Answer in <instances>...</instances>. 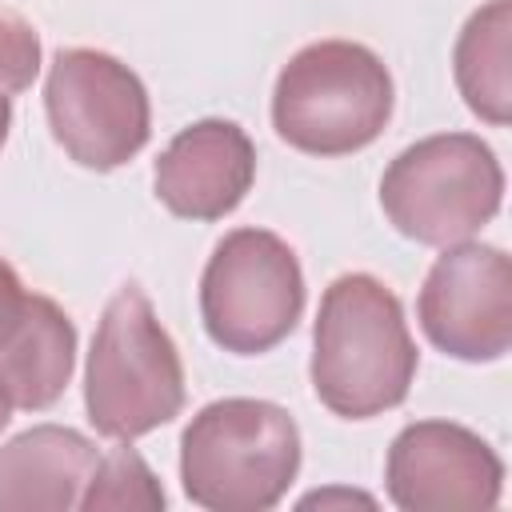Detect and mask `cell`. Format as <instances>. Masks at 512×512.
<instances>
[{"mask_svg":"<svg viewBox=\"0 0 512 512\" xmlns=\"http://www.w3.org/2000/svg\"><path fill=\"white\" fill-rule=\"evenodd\" d=\"M424 336L456 360H500L512 344V260L492 244H452L420 288Z\"/></svg>","mask_w":512,"mask_h":512,"instance_id":"cell-8","label":"cell"},{"mask_svg":"<svg viewBox=\"0 0 512 512\" xmlns=\"http://www.w3.org/2000/svg\"><path fill=\"white\" fill-rule=\"evenodd\" d=\"M256 148L232 120H196L156 160V196L172 216L220 220L252 188Z\"/></svg>","mask_w":512,"mask_h":512,"instance_id":"cell-11","label":"cell"},{"mask_svg":"<svg viewBox=\"0 0 512 512\" xmlns=\"http://www.w3.org/2000/svg\"><path fill=\"white\" fill-rule=\"evenodd\" d=\"M416 376V344L404 308L376 276L348 272L324 288L312 348L316 400L344 416L368 420L396 408Z\"/></svg>","mask_w":512,"mask_h":512,"instance_id":"cell-1","label":"cell"},{"mask_svg":"<svg viewBox=\"0 0 512 512\" xmlns=\"http://www.w3.org/2000/svg\"><path fill=\"white\" fill-rule=\"evenodd\" d=\"M8 124H12V104H8V96L0 92V148H4V140H8Z\"/></svg>","mask_w":512,"mask_h":512,"instance_id":"cell-16","label":"cell"},{"mask_svg":"<svg viewBox=\"0 0 512 512\" xmlns=\"http://www.w3.org/2000/svg\"><path fill=\"white\" fill-rule=\"evenodd\" d=\"M508 32H512V4L508 0H488L476 8L456 40V84L464 104L504 128L508 124Z\"/></svg>","mask_w":512,"mask_h":512,"instance_id":"cell-13","label":"cell"},{"mask_svg":"<svg viewBox=\"0 0 512 512\" xmlns=\"http://www.w3.org/2000/svg\"><path fill=\"white\" fill-rule=\"evenodd\" d=\"M84 408L92 428L112 440H136L184 408L180 352L136 284H124L100 316L84 372Z\"/></svg>","mask_w":512,"mask_h":512,"instance_id":"cell-4","label":"cell"},{"mask_svg":"<svg viewBox=\"0 0 512 512\" xmlns=\"http://www.w3.org/2000/svg\"><path fill=\"white\" fill-rule=\"evenodd\" d=\"M100 448L60 424L20 432L0 448V512H68L80 508Z\"/></svg>","mask_w":512,"mask_h":512,"instance_id":"cell-12","label":"cell"},{"mask_svg":"<svg viewBox=\"0 0 512 512\" xmlns=\"http://www.w3.org/2000/svg\"><path fill=\"white\" fill-rule=\"evenodd\" d=\"M504 172L472 132H440L404 148L380 180V208L400 236L452 248L476 236L500 208Z\"/></svg>","mask_w":512,"mask_h":512,"instance_id":"cell-5","label":"cell"},{"mask_svg":"<svg viewBox=\"0 0 512 512\" xmlns=\"http://www.w3.org/2000/svg\"><path fill=\"white\" fill-rule=\"evenodd\" d=\"M80 508H164V488L148 472V464L124 444L112 452H100V464L88 480V492Z\"/></svg>","mask_w":512,"mask_h":512,"instance_id":"cell-14","label":"cell"},{"mask_svg":"<svg viewBox=\"0 0 512 512\" xmlns=\"http://www.w3.org/2000/svg\"><path fill=\"white\" fill-rule=\"evenodd\" d=\"M392 116V76L384 60L352 40L300 48L276 76L272 124L284 144L308 156H348L368 148Z\"/></svg>","mask_w":512,"mask_h":512,"instance_id":"cell-3","label":"cell"},{"mask_svg":"<svg viewBox=\"0 0 512 512\" xmlns=\"http://www.w3.org/2000/svg\"><path fill=\"white\" fill-rule=\"evenodd\" d=\"M304 312V272L296 252L264 232H228L200 280V316L208 336L236 356L276 348Z\"/></svg>","mask_w":512,"mask_h":512,"instance_id":"cell-6","label":"cell"},{"mask_svg":"<svg viewBox=\"0 0 512 512\" xmlns=\"http://www.w3.org/2000/svg\"><path fill=\"white\" fill-rule=\"evenodd\" d=\"M8 420H12V400L0 392V432H4V424H8Z\"/></svg>","mask_w":512,"mask_h":512,"instance_id":"cell-17","label":"cell"},{"mask_svg":"<svg viewBox=\"0 0 512 512\" xmlns=\"http://www.w3.org/2000/svg\"><path fill=\"white\" fill-rule=\"evenodd\" d=\"M500 488V456L460 424L420 420L388 448V496L404 512H484Z\"/></svg>","mask_w":512,"mask_h":512,"instance_id":"cell-9","label":"cell"},{"mask_svg":"<svg viewBox=\"0 0 512 512\" xmlns=\"http://www.w3.org/2000/svg\"><path fill=\"white\" fill-rule=\"evenodd\" d=\"M44 108L56 144L80 168L112 172L148 144V92L140 76L108 52H56L44 84Z\"/></svg>","mask_w":512,"mask_h":512,"instance_id":"cell-7","label":"cell"},{"mask_svg":"<svg viewBox=\"0 0 512 512\" xmlns=\"http://www.w3.org/2000/svg\"><path fill=\"white\" fill-rule=\"evenodd\" d=\"M300 468V428L268 400L228 396L192 416L180 436V480L212 512L272 508Z\"/></svg>","mask_w":512,"mask_h":512,"instance_id":"cell-2","label":"cell"},{"mask_svg":"<svg viewBox=\"0 0 512 512\" xmlns=\"http://www.w3.org/2000/svg\"><path fill=\"white\" fill-rule=\"evenodd\" d=\"M76 364V328L68 312L40 296L24 292L8 260H0V392L12 408H48L72 380Z\"/></svg>","mask_w":512,"mask_h":512,"instance_id":"cell-10","label":"cell"},{"mask_svg":"<svg viewBox=\"0 0 512 512\" xmlns=\"http://www.w3.org/2000/svg\"><path fill=\"white\" fill-rule=\"evenodd\" d=\"M40 72V36L36 28L0 8V92H24Z\"/></svg>","mask_w":512,"mask_h":512,"instance_id":"cell-15","label":"cell"}]
</instances>
